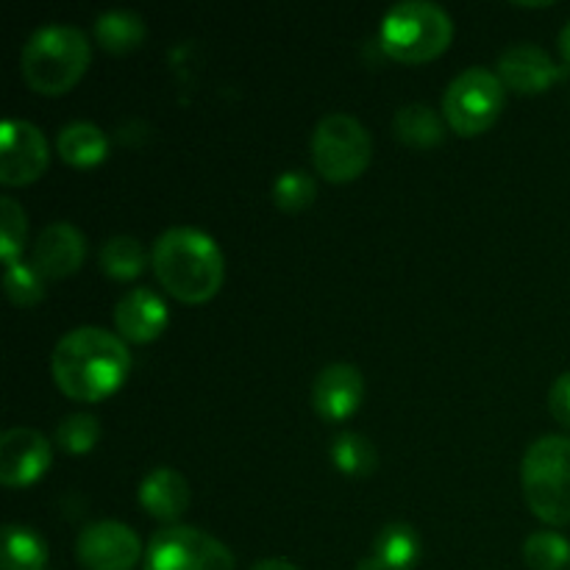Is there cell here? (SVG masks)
Returning a JSON list of instances; mask_svg holds the SVG:
<instances>
[{"label":"cell","mask_w":570,"mask_h":570,"mask_svg":"<svg viewBox=\"0 0 570 570\" xmlns=\"http://www.w3.org/2000/svg\"><path fill=\"white\" fill-rule=\"evenodd\" d=\"M50 371L67 399L100 401L126 382L131 354L117 334L98 326H81L56 343Z\"/></svg>","instance_id":"cell-1"},{"label":"cell","mask_w":570,"mask_h":570,"mask_svg":"<svg viewBox=\"0 0 570 570\" xmlns=\"http://www.w3.org/2000/svg\"><path fill=\"white\" fill-rule=\"evenodd\" d=\"M154 273L161 287L184 304H204L226 278V262L209 234L189 226H173L156 239Z\"/></svg>","instance_id":"cell-2"},{"label":"cell","mask_w":570,"mask_h":570,"mask_svg":"<svg viewBox=\"0 0 570 570\" xmlns=\"http://www.w3.org/2000/svg\"><path fill=\"white\" fill-rule=\"evenodd\" d=\"M89 59H92V50L81 28L50 22L31 33L22 48L20 67L22 78L33 92L61 95L76 87L78 78L89 67Z\"/></svg>","instance_id":"cell-3"},{"label":"cell","mask_w":570,"mask_h":570,"mask_svg":"<svg viewBox=\"0 0 570 570\" xmlns=\"http://www.w3.org/2000/svg\"><path fill=\"white\" fill-rule=\"evenodd\" d=\"M454 37L449 11L429 0H404L384 14L379 28L382 50L404 65H421L443 53Z\"/></svg>","instance_id":"cell-4"},{"label":"cell","mask_w":570,"mask_h":570,"mask_svg":"<svg viewBox=\"0 0 570 570\" xmlns=\"http://www.w3.org/2000/svg\"><path fill=\"white\" fill-rule=\"evenodd\" d=\"M521 482L527 504L551 527L570 523V438L546 434L523 454Z\"/></svg>","instance_id":"cell-5"},{"label":"cell","mask_w":570,"mask_h":570,"mask_svg":"<svg viewBox=\"0 0 570 570\" xmlns=\"http://www.w3.org/2000/svg\"><path fill=\"white\" fill-rule=\"evenodd\" d=\"M373 142L367 128L345 111H332L312 134V161L326 181H354L371 165Z\"/></svg>","instance_id":"cell-6"},{"label":"cell","mask_w":570,"mask_h":570,"mask_svg":"<svg viewBox=\"0 0 570 570\" xmlns=\"http://www.w3.org/2000/svg\"><path fill=\"white\" fill-rule=\"evenodd\" d=\"M504 100L507 87L499 72L488 67H468L445 89V122L462 137H476L499 120Z\"/></svg>","instance_id":"cell-7"},{"label":"cell","mask_w":570,"mask_h":570,"mask_svg":"<svg viewBox=\"0 0 570 570\" xmlns=\"http://www.w3.org/2000/svg\"><path fill=\"white\" fill-rule=\"evenodd\" d=\"M228 546L195 527H167L150 538L142 570H234Z\"/></svg>","instance_id":"cell-8"},{"label":"cell","mask_w":570,"mask_h":570,"mask_svg":"<svg viewBox=\"0 0 570 570\" xmlns=\"http://www.w3.org/2000/svg\"><path fill=\"white\" fill-rule=\"evenodd\" d=\"M45 134L28 120H6L0 131V181L6 187H26L48 170Z\"/></svg>","instance_id":"cell-9"},{"label":"cell","mask_w":570,"mask_h":570,"mask_svg":"<svg viewBox=\"0 0 570 570\" xmlns=\"http://www.w3.org/2000/svg\"><path fill=\"white\" fill-rule=\"evenodd\" d=\"M76 554L87 570H131L142 557V546L126 523L98 521L78 534Z\"/></svg>","instance_id":"cell-10"},{"label":"cell","mask_w":570,"mask_h":570,"mask_svg":"<svg viewBox=\"0 0 570 570\" xmlns=\"http://www.w3.org/2000/svg\"><path fill=\"white\" fill-rule=\"evenodd\" d=\"M50 465V445L37 429L14 426L0 438V482L6 488H26L37 482Z\"/></svg>","instance_id":"cell-11"},{"label":"cell","mask_w":570,"mask_h":570,"mask_svg":"<svg viewBox=\"0 0 570 570\" xmlns=\"http://www.w3.org/2000/svg\"><path fill=\"white\" fill-rule=\"evenodd\" d=\"M365 395V382L362 373L354 365L345 362H334V365L323 367L317 373L315 384H312V406L323 421H348L362 404Z\"/></svg>","instance_id":"cell-12"},{"label":"cell","mask_w":570,"mask_h":570,"mask_svg":"<svg viewBox=\"0 0 570 570\" xmlns=\"http://www.w3.org/2000/svg\"><path fill=\"white\" fill-rule=\"evenodd\" d=\"M562 76H566L562 67L543 48L532 42L512 45L499 59V78L504 81L507 89H515L521 95L546 92Z\"/></svg>","instance_id":"cell-13"},{"label":"cell","mask_w":570,"mask_h":570,"mask_svg":"<svg viewBox=\"0 0 570 570\" xmlns=\"http://www.w3.org/2000/svg\"><path fill=\"white\" fill-rule=\"evenodd\" d=\"M83 254L87 243L72 223H50L33 243L31 265L42 273V278H67L81 267Z\"/></svg>","instance_id":"cell-14"},{"label":"cell","mask_w":570,"mask_h":570,"mask_svg":"<svg viewBox=\"0 0 570 570\" xmlns=\"http://www.w3.org/2000/svg\"><path fill=\"white\" fill-rule=\"evenodd\" d=\"M115 326L128 343H150L167 326L165 301L148 287L128 289L115 306Z\"/></svg>","instance_id":"cell-15"},{"label":"cell","mask_w":570,"mask_h":570,"mask_svg":"<svg viewBox=\"0 0 570 570\" xmlns=\"http://www.w3.org/2000/svg\"><path fill=\"white\" fill-rule=\"evenodd\" d=\"M139 504L156 521H178L189 507L187 479L173 468H154L139 484Z\"/></svg>","instance_id":"cell-16"},{"label":"cell","mask_w":570,"mask_h":570,"mask_svg":"<svg viewBox=\"0 0 570 570\" xmlns=\"http://www.w3.org/2000/svg\"><path fill=\"white\" fill-rule=\"evenodd\" d=\"M421 538L410 523H387L356 570H412L421 560Z\"/></svg>","instance_id":"cell-17"},{"label":"cell","mask_w":570,"mask_h":570,"mask_svg":"<svg viewBox=\"0 0 570 570\" xmlns=\"http://www.w3.org/2000/svg\"><path fill=\"white\" fill-rule=\"evenodd\" d=\"M145 33H148V28H145L142 17L126 9L104 11L95 20V39L104 45V50L117 56L137 50L145 42Z\"/></svg>","instance_id":"cell-18"},{"label":"cell","mask_w":570,"mask_h":570,"mask_svg":"<svg viewBox=\"0 0 570 570\" xmlns=\"http://www.w3.org/2000/svg\"><path fill=\"white\" fill-rule=\"evenodd\" d=\"M59 156L72 167H92L104 161L109 139L95 122H70L59 131Z\"/></svg>","instance_id":"cell-19"},{"label":"cell","mask_w":570,"mask_h":570,"mask_svg":"<svg viewBox=\"0 0 570 570\" xmlns=\"http://www.w3.org/2000/svg\"><path fill=\"white\" fill-rule=\"evenodd\" d=\"M393 131L401 142L412 145V148H434L443 142V117L426 104H410L401 106L395 111Z\"/></svg>","instance_id":"cell-20"},{"label":"cell","mask_w":570,"mask_h":570,"mask_svg":"<svg viewBox=\"0 0 570 570\" xmlns=\"http://www.w3.org/2000/svg\"><path fill=\"white\" fill-rule=\"evenodd\" d=\"M48 543L33 529L9 523L3 529V549H0V570H45Z\"/></svg>","instance_id":"cell-21"},{"label":"cell","mask_w":570,"mask_h":570,"mask_svg":"<svg viewBox=\"0 0 570 570\" xmlns=\"http://www.w3.org/2000/svg\"><path fill=\"white\" fill-rule=\"evenodd\" d=\"M332 462L340 473L345 476H371L379 465V454L373 449L371 440L365 434H356V432H340L337 438L332 440Z\"/></svg>","instance_id":"cell-22"},{"label":"cell","mask_w":570,"mask_h":570,"mask_svg":"<svg viewBox=\"0 0 570 570\" xmlns=\"http://www.w3.org/2000/svg\"><path fill=\"white\" fill-rule=\"evenodd\" d=\"M100 267L117 282L137 278L145 271V250L134 237H111L100 248Z\"/></svg>","instance_id":"cell-23"},{"label":"cell","mask_w":570,"mask_h":570,"mask_svg":"<svg viewBox=\"0 0 570 570\" xmlns=\"http://www.w3.org/2000/svg\"><path fill=\"white\" fill-rule=\"evenodd\" d=\"M523 560L532 570H562L570 562V543L557 532H534L523 543Z\"/></svg>","instance_id":"cell-24"},{"label":"cell","mask_w":570,"mask_h":570,"mask_svg":"<svg viewBox=\"0 0 570 570\" xmlns=\"http://www.w3.org/2000/svg\"><path fill=\"white\" fill-rule=\"evenodd\" d=\"M3 284H6V295H9L11 304L17 306H33L45 298L42 273L22 259L6 262Z\"/></svg>","instance_id":"cell-25"},{"label":"cell","mask_w":570,"mask_h":570,"mask_svg":"<svg viewBox=\"0 0 570 570\" xmlns=\"http://www.w3.org/2000/svg\"><path fill=\"white\" fill-rule=\"evenodd\" d=\"M100 440V423L98 417L87 415V412H76V415L61 417L56 426V443L67 454H87L98 445Z\"/></svg>","instance_id":"cell-26"},{"label":"cell","mask_w":570,"mask_h":570,"mask_svg":"<svg viewBox=\"0 0 570 570\" xmlns=\"http://www.w3.org/2000/svg\"><path fill=\"white\" fill-rule=\"evenodd\" d=\"M26 212L17 204L14 198H0V254H3V262L20 259L22 245H26Z\"/></svg>","instance_id":"cell-27"},{"label":"cell","mask_w":570,"mask_h":570,"mask_svg":"<svg viewBox=\"0 0 570 570\" xmlns=\"http://www.w3.org/2000/svg\"><path fill=\"white\" fill-rule=\"evenodd\" d=\"M317 187L312 181L309 173L304 170H287L276 178L273 184V200L278 209L284 212H301L315 200Z\"/></svg>","instance_id":"cell-28"},{"label":"cell","mask_w":570,"mask_h":570,"mask_svg":"<svg viewBox=\"0 0 570 570\" xmlns=\"http://www.w3.org/2000/svg\"><path fill=\"white\" fill-rule=\"evenodd\" d=\"M549 410L562 426L570 429V371L562 373V376L554 379V384H551Z\"/></svg>","instance_id":"cell-29"},{"label":"cell","mask_w":570,"mask_h":570,"mask_svg":"<svg viewBox=\"0 0 570 570\" xmlns=\"http://www.w3.org/2000/svg\"><path fill=\"white\" fill-rule=\"evenodd\" d=\"M250 570H298V568L289 566L287 560H262V562H256Z\"/></svg>","instance_id":"cell-30"},{"label":"cell","mask_w":570,"mask_h":570,"mask_svg":"<svg viewBox=\"0 0 570 570\" xmlns=\"http://www.w3.org/2000/svg\"><path fill=\"white\" fill-rule=\"evenodd\" d=\"M560 53L562 59H566V65L570 67V20L566 22V28H562L560 33Z\"/></svg>","instance_id":"cell-31"}]
</instances>
